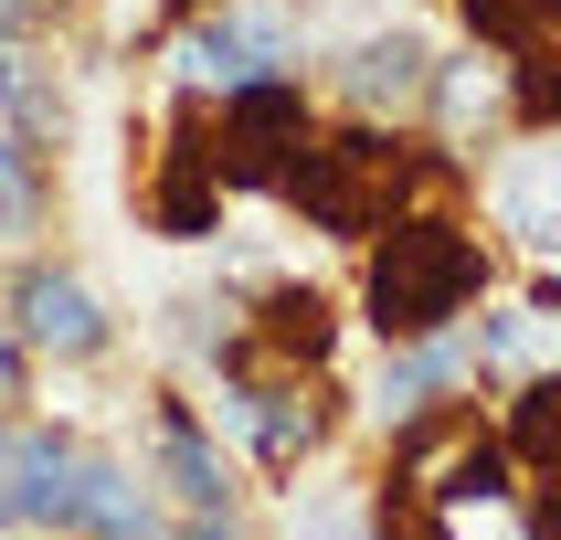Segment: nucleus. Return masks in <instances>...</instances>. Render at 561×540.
Wrapping results in <instances>:
<instances>
[{
    "label": "nucleus",
    "mask_w": 561,
    "mask_h": 540,
    "mask_svg": "<svg viewBox=\"0 0 561 540\" xmlns=\"http://www.w3.org/2000/svg\"><path fill=\"white\" fill-rule=\"evenodd\" d=\"M213 424L244 445L265 476H297V467L318 456V435H329V403H318L308 381H286V371H222Z\"/></svg>",
    "instance_id": "39448f33"
},
{
    "label": "nucleus",
    "mask_w": 561,
    "mask_h": 540,
    "mask_svg": "<svg viewBox=\"0 0 561 540\" xmlns=\"http://www.w3.org/2000/svg\"><path fill=\"white\" fill-rule=\"evenodd\" d=\"M32 392V340L11 329V308H0V403H22Z\"/></svg>",
    "instance_id": "6ab92c4d"
},
{
    "label": "nucleus",
    "mask_w": 561,
    "mask_h": 540,
    "mask_svg": "<svg viewBox=\"0 0 561 540\" xmlns=\"http://www.w3.org/2000/svg\"><path fill=\"white\" fill-rule=\"evenodd\" d=\"M392 456H403V487H424L435 508H499L519 498V456H508V435H477V413L435 403V413H413V424H392Z\"/></svg>",
    "instance_id": "7ed1b4c3"
},
{
    "label": "nucleus",
    "mask_w": 561,
    "mask_h": 540,
    "mask_svg": "<svg viewBox=\"0 0 561 540\" xmlns=\"http://www.w3.org/2000/svg\"><path fill=\"white\" fill-rule=\"evenodd\" d=\"M213 149L233 191H286V170L318 149V95L308 74H254L213 106Z\"/></svg>",
    "instance_id": "20e7f679"
},
{
    "label": "nucleus",
    "mask_w": 561,
    "mask_h": 540,
    "mask_svg": "<svg viewBox=\"0 0 561 540\" xmlns=\"http://www.w3.org/2000/svg\"><path fill=\"white\" fill-rule=\"evenodd\" d=\"M0 308H11V329L32 340V360H106V340H117L106 297H95L75 265H54V254H22Z\"/></svg>",
    "instance_id": "423d86ee"
},
{
    "label": "nucleus",
    "mask_w": 561,
    "mask_h": 540,
    "mask_svg": "<svg viewBox=\"0 0 561 540\" xmlns=\"http://www.w3.org/2000/svg\"><path fill=\"white\" fill-rule=\"evenodd\" d=\"M477 297H488V233L445 202H413L360 244V318H371L381 349L456 340L477 318Z\"/></svg>",
    "instance_id": "f257e3e1"
},
{
    "label": "nucleus",
    "mask_w": 561,
    "mask_h": 540,
    "mask_svg": "<svg viewBox=\"0 0 561 540\" xmlns=\"http://www.w3.org/2000/svg\"><path fill=\"white\" fill-rule=\"evenodd\" d=\"M286 64H297V32L265 22V11H233V0L181 32V74H191V85H213V95L254 85V74H286Z\"/></svg>",
    "instance_id": "9d476101"
},
{
    "label": "nucleus",
    "mask_w": 561,
    "mask_h": 540,
    "mask_svg": "<svg viewBox=\"0 0 561 540\" xmlns=\"http://www.w3.org/2000/svg\"><path fill=\"white\" fill-rule=\"evenodd\" d=\"M11 445H22V424H0V476H11Z\"/></svg>",
    "instance_id": "412c9836"
},
{
    "label": "nucleus",
    "mask_w": 561,
    "mask_h": 540,
    "mask_svg": "<svg viewBox=\"0 0 561 540\" xmlns=\"http://www.w3.org/2000/svg\"><path fill=\"white\" fill-rule=\"evenodd\" d=\"M43 202H54V181H43V159H32V138H0V244H22V233H43Z\"/></svg>",
    "instance_id": "a211bd4d"
},
{
    "label": "nucleus",
    "mask_w": 561,
    "mask_h": 540,
    "mask_svg": "<svg viewBox=\"0 0 561 540\" xmlns=\"http://www.w3.org/2000/svg\"><path fill=\"white\" fill-rule=\"evenodd\" d=\"M0 106H11V138H64V85L22 32H0Z\"/></svg>",
    "instance_id": "2eb2a0df"
},
{
    "label": "nucleus",
    "mask_w": 561,
    "mask_h": 540,
    "mask_svg": "<svg viewBox=\"0 0 561 540\" xmlns=\"http://www.w3.org/2000/svg\"><path fill=\"white\" fill-rule=\"evenodd\" d=\"M424 181H435L424 138H403V127H381V117H350V127H318V149L286 170L276 202L308 233H329V244H371L392 212L424 202Z\"/></svg>",
    "instance_id": "f03ea898"
},
{
    "label": "nucleus",
    "mask_w": 561,
    "mask_h": 540,
    "mask_svg": "<svg viewBox=\"0 0 561 540\" xmlns=\"http://www.w3.org/2000/svg\"><path fill=\"white\" fill-rule=\"evenodd\" d=\"M181 540H254V530L233 519V508H202V519H181Z\"/></svg>",
    "instance_id": "aec40b11"
},
{
    "label": "nucleus",
    "mask_w": 561,
    "mask_h": 540,
    "mask_svg": "<svg viewBox=\"0 0 561 540\" xmlns=\"http://www.w3.org/2000/svg\"><path fill=\"white\" fill-rule=\"evenodd\" d=\"M340 360V297L329 286H265L254 297V318H244V340H233V360L222 371H286V381H318Z\"/></svg>",
    "instance_id": "0eeeda50"
},
{
    "label": "nucleus",
    "mask_w": 561,
    "mask_h": 540,
    "mask_svg": "<svg viewBox=\"0 0 561 540\" xmlns=\"http://www.w3.org/2000/svg\"><path fill=\"white\" fill-rule=\"evenodd\" d=\"M499 222L530 254H561V138H530L519 159H499Z\"/></svg>",
    "instance_id": "ddd939ff"
},
{
    "label": "nucleus",
    "mask_w": 561,
    "mask_h": 540,
    "mask_svg": "<svg viewBox=\"0 0 561 540\" xmlns=\"http://www.w3.org/2000/svg\"><path fill=\"white\" fill-rule=\"evenodd\" d=\"M75 476H85V445L64 435H22L11 445V476H0V498L22 530H75Z\"/></svg>",
    "instance_id": "f8f14e48"
},
{
    "label": "nucleus",
    "mask_w": 561,
    "mask_h": 540,
    "mask_svg": "<svg viewBox=\"0 0 561 540\" xmlns=\"http://www.w3.org/2000/svg\"><path fill=\"white\" fill-rule=\"evenodd\" d=\"M499 435H508V456H519L530 476H561V371H530L519 392H508Z\"/></svg>",
    "instance_id": "4468645a"
},
{
    "label": "nucleus",
    "mask_w": 561,
    "mask_h": 540,
    "mask_svg": "<svg viewBox=\"0 0 561 540\" xmlns=\"http://www.w3.org/2000/svg\"><path fill=\"white\" fill-rule=\"evenodd\" d=\"M222 202H233V181H222L213 117H181L170 149H159V170H149V222L170 244H202V233H222Z\"/></svg>",
    "instance_id": "1a4fd4ad"
},
{
    "label": "nucleus",
    "mask_w": 561,
    "mask_h": 540,
    "mask_svg": "<svg viewBox=\"0 0 561 540\" xmlns=\"http://www.w3.org/2000/svg\"><path fill=\"white\" fill-rule=\"evenodd\" d=\"M149 467H159V487L181 498V519H202V508H233L222 445L202 435V413H191V403H149Z\"/></svg>",
    "instance_id": "9b49d317"
},
{
    "label": "nucleus",
    "mask_w": 561,
    "mask_h": 540,
    "mask_svg": "<svg viewBox=\"0 0 561 540\" xmlns=\"http://www.w3.org/2000/svg\"><path fill=\"white\" fill-rule=\"evenodd\" d=\"M435 43H424V32H360V43H350L340 64H329V95H340L350 117H424V106H435Z\"/></svg>",
    "instance_id": "6e6552de"
},
{
    "label": "nucleus",
    "mask_w": 561,
    "mask_h": 540,
    "mask_svg": "<svg viewBox=\"0 0 561 540\" xmlns=\"http://www.w3.org/2000/svg\"><path fill=\"white\" fill-rule=\"evenodd\" d=\"M456 11H467V32H477L499 64H519V54H540V43H561V0H456Z\"/></svg>",
    "instance_id": "f3484780"
},
{
    "label": "nucleus",
    "mask_w": 561,
    "mask_h": 540,
    "mask_svg": "<svg viewBox=\"0 0 561 540\" xmlns=\"http://www.w3.org/2000/svg\"><path fill=\"white\" fill-rule=\"evenodd\" d=\"M499 106H508V127H519V138H561V43L499 64Z\"/></svg>",
    "instance_id": "dca6fc26"
}]
</instances>
